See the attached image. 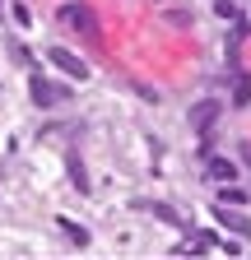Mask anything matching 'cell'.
<instances>
[{"label": "cell", "instance_id": "cell-3", "mask_svg": "<svg viewBox=\"0 0 251 260\" xmlns=\"http://www.w3.org/2000/svg\"><path fill=\"white\" fill-rule=\"evenodd\" d=\"M28 93H33V103H38V107H60V103L70 98V88H60V84H51V79H42V75H33Z\"/></svg>", "mask_w": 251, "mask_h": 260}, {"label": "cell", "instance_id": "cell-1", "mask_svg": "<svg viewBox=\"0 0 251 260\" xmlns=\"http://www.w3.org/2000/svg\"><path fill=\"white\" fill-rule=\"evenodd\" d=\"M60 19H66V28L84 32V38H98V19H93V10L84 0H66V5H60Z\"/></svg>", "mask_w": 251, "mask_h": 260}, {"label": "cell", "instance_id": "cell-6", "mask_svg": "<svg viewBox=\"0 0 251 260\" xmlns=\"http://www.w3.org/2000/svg\"><path fill=\"white\" fill-rule=\"evenodd\" d=\"M209 177L224 186V181H237V162H228V158H209Z\"/></svg>", "mask_w": 251, "mask_h": 260}, {"label": "cell", "instance_id": "cell-12", "mask_svg": "<svg viewBox=\"0 0 251 260\" xmlns=\"http://www.w3.org/2000/svg\"><path fill=\"white\" fill-rule=\"evenodd\" d=\"M14 23H19V28H28V23H33V10L19 5V10H14Z\"/></svg>", "mask_w": 251, "mask_h": 260}, {"label": "cell", "instance_id": "cell-14", "mask_svg": "<svg viewBox=\"0 0 251 260\" xmlns=\"http://www.w3.org/2000/svg\"><path fill=\"white\" fill-rule=\"evenodd\" d=\"M242 162H246V168H251V144H242Z\"/></svg>", "mask_w": 251, "mask_h": 260}, {"label": "cell", "instance_id": "cell-9", "mask_svg": "<svg viewBox=\"0 0 251 260\" xmlns=\"http://www.w3.org/2000/svg\"><path fill=\"white\" fill-rule=\"evenodd\" d=\"M214 14H218V19H228V23H237V19H242V10L233 5V0H218V5H214Z\"/></svg>", "mask_w": 251, "mask_h": 260}, {"label": "cell", "instance_id": "cell-8", "mask_svg": "<svg viewBox=\"0 0 251 260\" xmlns=\"http://www.w3.org/2000/svg\"><path fill=\"white\" fill-rule=\"evenodd\" d=\"M218 200H224V205H242V200H246V190H237L233 181H224V190H218Z\"/></svg>", "mask_w": 251, "mask_h": 260}, {"label": "cell", "instance_id": "cell-7", "mask_svg": "<svg viewBox=\"0 0 251 260\" xmlns=\"http://www.w3.org/2000/svg\"><path fill=\"white\" fill-rule=\"evenodd\" d=\"M56 223H60V233H66L75 246H88V228L84 223H75V218H56Z\"/></svg>", "mask_w": 251, "mask_h": 260}, {"label": "cell", "instance_id": "cell-4", "mask_svg": "<svg viewBox=\"0 0 251 260\" xmlns=\"http://www.w3.org/2000/svg\"><path fill=\"white\" fill-rule=\"evenodd\" d=\"M218 112H224V103H218V98H205V103L191 107V125H196V130H209V125L218 121Z\"/></svg>", "mask_w": 251, "mask_h": 260}, {"label": "cell", "instance_id": "cell-5", "mask_svg": "<svg viewBox=\"0 0 251 260\" xmlns=\"http://www.w3.org/2000/svg\"><path fill=\"white\" fill-rule=\"evenodd\" d=\"M218 223H224L228 228V233H242V237H251V218H242L233 205H224V200H218Z\"/></svg>", "mask_w": 251, "mask_h": 260}, {"label": "cell", "instance_id": "cell-11", "mask_svg": "<svg viewBox=\"0 0 251 260\" xmlns=\"http://www.w3.org/2000/svg\"><path fill=\"white\" fill-rule=\"evenodd\" d=\"M140 209H153V214L168 218V223H181V214H177V209H168V205H140Z\"/></svg>", "mask_w": 251, "mask_h": 260}, {"label": "cell", "instance_id": "cell-2", "mask_svg": "<svg viewBox=\"0 0 251 260\" xmlns=\"http://www.w3.org/2000/svg\"><path fill=\"white\" fill-rule=\"evenodd\" d=\"M47 60L56 65L60 75H70L75 84H79V79H88V65H84V60H79L75 51H66V47H47Z\"/></svg>", "mask_w": 251, "mask_h": 260}, {"label": "cell", "instance_id": "cell-10", "mask_svg": "<svg viewBox=\"0 0 251 260\" xmlns=\"http://www.w3.org/2000/svg\"><path fill=\"white\" fill-rule=\"evenodd\" d=\"M70 181H75L79 190L88 186V177H84V162H79V158H70Z\"/></svg>", "mask_w": 251, "mask_h": 260}, {"label": "cell", "instance_id": "cell-13", "mask_svg": "<svg viewBox=\"0 0 251 260\" xmlns=\"http://www.w3.org/2000/svg\"><path fill=\"white\" fill-rule=\"evenodd\" d=\"M237 103H251V79H246V84H237Z\"/></svg>", "mask_w": 251, "mask_h": 260}]
</instances>
